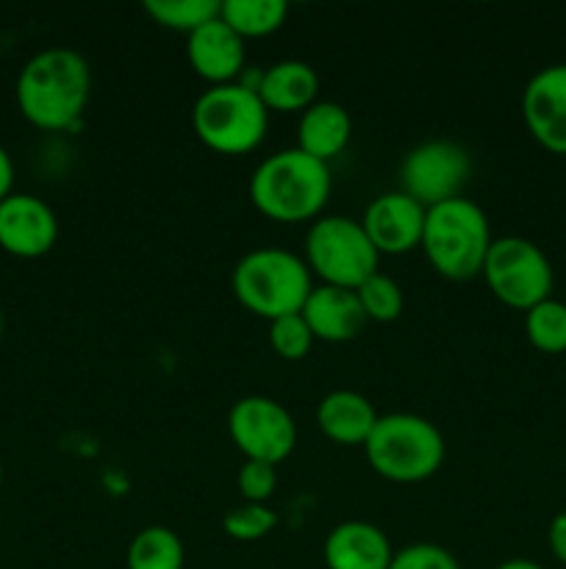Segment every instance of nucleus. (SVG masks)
<instances>
[{"instance_id":"obj_1","label":"nucleus","mask_w":566,"mask_h":569,"mask_svg":"<svg viewBox=\"0 0 566 569\" xmlns=\"http://www.w3.org/2000/svg\"><path fill=\"white\" fill-rule=\"evenodd\" d=\"M14 92L28 122L44 131H67L87 111L92 70L78 50L44 48L22 64Z\"/></svg>"},{"instance_id":"obj_2","label":"nucleus","mask_w":566,"mask_h":569,"mask_svg":"<svg viewBox=\"0 0 566 569\" xmlns=\"http://www.w3.org/2000/svg\"><path fill=\"white\" fill-rule=\"evenodd\" d=\"M247 192L255 209L270 220H314L331 198V170L300 148L277 150L255 164Z\"/></svg>"},{"instance_id":"obj_3","label":"nucleus","mask_w":566,"mask_h":569,"mask_svg":"<svg viewBox=\"0 0 566 569\" xmlns=\"http://www.w3.org/2000/svg\"><path fill=\"white\" fill-rule=\"evenodd\" d=\"M492 242L488 217L475 200L461 194L427 209L422 250L438 276L449 281H469L481 276Z\"/></svg>"},{"instance_id":"obj_4","label":"nucleus","mask_w":566,"mask_h":569,"mask_svg":"<svg viewBox=\"0 0 566 569\" xmlns=\"http://www.w3.org/2000/svg\"><path fill=\"white\" fill-rule=\"evenodd\" d=\"M231 289L239 303L264 320L300 315L309 300L311 270L305 259L283 248L247 250L231 272Z\"/></svg>"},{"instance_id":"obj_5","label":"nucleus","mask_w":566,"mask_h":569,"mask_svg":"<svg viewBox=\"0 0 566 569\" xmlns=\"http://www.w3.org/2000/svg\"><path fill=\"white\" fill-rule=\"evenodd\" d=\"M442 431L427 417L411 411L377 417L370 439L364 442L366 461L377 476L397 483L425 481L444 465Z\"/></svg>"},{"instance_id":"obj_6","label":"nucleus","mask_w":566,"mask_h":569,"mask_svg":"<svg viewBox=\"0 0 566 569\" xmlns=\"http://www.w3.org/2000/svg\"><path fill=\"white\" fill-rule=\"evenodd\" d=\"M192 126L200 142L216 153H250L264 139L270 109L247 83H216L194 100Z\"/></svg>"},{"instance_id":"obj_7","label":"nucleus","mask_w":566,"mask_h":569,"mask_svg":"<svg viewBox=\"0 0 566 569\" xmlns=\"http://www.w3.org/2000/svg\"><path fill=\"white\" fill-rule=\"evenodd\" d=\"M377 259L381 253L370 242L361 220L353 217H316L305 233V264L331 287L358 289L377 272Z\"/></svg>"},{"instance_id":"obj_8","label":"nucleus","mask_w":566,"mask_h":569,"mask_svg":"<svg viewBox=\"0 0 566 569\" xmlns=\"http://www.w3.org/2000/svg\"><path fill=\"white\" fill-rule=\"evenodd\" d=\"M483 278L499 303L527 311L553 298L555 272L547 253L525 237H499L488 248Z\"/></svg>"},{"instance_id":"obj_9","label":"nucleus","mask_w":566,"mask_h":569,"mask_svg":"<svg viewBox=\"0 0 566 569\" xmlns=\"http://www.w3.org/2000/svg\"><path fill=\"white\" fill-rule=\"evenodd\" d=\"M228 433L247 461L281 465L297 445V422L283 403L266 395L239 398L228 411Z\"/></svg>"},{"instance_id":"obj_10","label":"nucleus","mask_w":566,"mask_h":569,"mask_svg":"<svg viewBox=\"0 0 566 569\" xmlns=\"http://www.w3.org/2000/svg\"><path fill=\"white\" fill-rule=\"evenodd\" d=\"M469 172V153L449 139H427V142L416 144L400 167L403 192L425 209L461 198V189H464Z\"/></svg>"},{"instance_id":"obj_11","label":"nucleus","mask_w":566,"mask_h":569,"mask_svg":"<svg viewBox=\"0 0 566 569\" xmlns=\"http://www.w3.org/2000/svg\"><path fill=\"white\" fill-rule=\"evenodd\" d=\"M522 117L544 150L566 156V64H547L533 72L522 92Z\"/></svg>"},{"instance_id":"obj_12","label":"nucleus","mask_w":566,"mask_h":569,"mask_svg":"<svg viewBox=\"0 0 566 569\" xmlns=\"http://www.w3.org/2000/svg\"><path fill=\"white\" fill-rule=\"evenodd\" d=\"M59 239V220L48 200L11 192L0 200V248L22 259L44 256Z\"/></svg>"},{"instance_id":"obj_13","label":"nucleus","mask_w":566,"mask_h":569,"mask_svg":"<svg viewBox=\"0 0 566 569\" xmlns=\"http://www.w3.org/2000/svg\"><path fill=\"white\" fill-rule=\"evenodd\" d=\"M427 209L416 203L403 189L383 192L364 209L361 226L366 237L375 244L377 253H408L416 244H422Z\"/></svg>"},{"instance_id":"obj_14","label":"nucleus","mask_w":566,"mask_h":569,"mask_svg":"<svg viewBox=\"0 0 566 569\" xmlns=\"http://www.w3.org/2000/svg\"><path fill=\"white\" fill-rule=\"evenodd\" d=\"M186 56L200 78L216 83H233L244 70V39L220 14L186 37Z\"/></svg>"},{"instance_id":"obj_15","label":"nucleus","mask_w":566,"mask_h":569,"mask_svg":"<svg viewBox=\"0 0 566 569\" xmlns=\"http://www.w3.org/2000/svg\"><path fill=\"white\" fill-rule=\"evenodd\" d=\"M327 569H388L394 559L392 542L366 520L338 522L322 545Z\"/></svg>"},{"instance_id":"obj_16","label":"nucleus","mask_w":566,"mask_h":569,"mask_svg":"<svg viewBox=\"0 0 566 569\" xmlns=\"http://www.w3.org/2000/svg\"><path fill=\"white\" fill-rule=\"evenodd\" d=\"M300 315L309 322L314 339H322V342H350L358 337L366 322L355 289L331 287V283L311 289Z\"/></svg>"},{"instance_id":"obj_17","label":"nucleus","mask_w":566,"mask_h":569,"mask_svg":"<svg viewBox=\"0 0 566 569\" xmlns=\"http://www.w3.org/2000/svg\"><path fill=\"white\" fill-rule=\"evenodd\" d=\"M253 89L270 111H305L316 103L320 76L309 61L283 59L259 72Z\"/></svg>"},{"instance_id":"obj_18","label":"nucleus","mask_w":566,"mask_h":569,"mask_svg":"<svg viewBox=\"0 0 566 569\" xmlns=\"http://www.w3.org/2000/svg\"><path fill=\"white\" fill-rule=\"evenodd\" d=\"M377 411L370 398L353 389H333L316 406V426L331 442L336 445H361L370 439L377 422Z\"/></svg>"},{"instance_id":"obj_19","label":"nucleus","mask_w":566,"mask_h":569,"mask_svg":"<svg viewBox=\"0 0 566 569\" xmlns=\"http://www.w3.org/2000/svg\"><path fill=\"white\" fill-rule=\"evenodd\" d=\"M353 133L350 111L336 100H316L300 114L297 148L320 161H331L342 153Z\"/></svg>"},{"instance_id":"obj_20","label":"nucleus","mask_w":566,"mask_h":569,"mask_svg":"<svg viewBox=\"0 0 566 569\" xmlns=\"http://www.w3.org/2000/svg\"><path fill=\"white\" fill-rule=\"evenodd\" d=\"M186 550L181 537L166 526H148L133 533L125 553L128 569H183Z\"/></svg>"},{"instance_id":"obj_21","label":"nucleus","mask_w":566,"mask_h":569,"mask_svg":"<svg viewBox=\"0 0 566 569\" xmlns=\"http://www.w3.org/2000/svg\"><path fill=\"white\" fill-rule=\"evenodd\" d=\"M289 6L283 0H222L220 17L242 39L266 37L286 22Z\"/></svg>"},{"instance_id":"obj_22","label":"nucleus","mask_w":566,"mask_h":569,"mask_svg":"<svg viewBox=\"0 0 566 569\" xmlns=\"http://www.w3.org/2000/svg\"><path fill=\"white\" fill-rule=\"evenodd\" d=\"M527 342L549 356L566 353V303L547 298L525 311Z\"/></svg>"},{"instance_id":"obj_23","label":"nucleus","mask_w":566,"mask_h":569,"mask_svg":"<svg viewBox=\"0 0 566 569\" xmlns=\"http://www.w3.org/2000/svg\"><path fill=\"white\" fill-rule=\"evenodd\" d=\"M144 11L161 28L189 33L220 14V0H144Z\"/></svg>"},{"instance_id":"obj_24","label":"nucleus","mask_w":566,"mask_h":569,"mask_svg":"<svg viewBox=\"0 0 566 569\" xmlns=\"http://www.w3.org/2000/svg\"><path fill=\"white\" fill-rule=\"evenodd\" d=\"M358 303L364 309L366 320H375V322H392L403 315V289L394 278H388L386 272L377 270L375 276L366 278L358 289Z\"/></svg>"},{"instance_id":"obj_25","label":"nucleus","mask_w":566,"mask_h":569,"mask_svg":"<svg viewBox=\"0 0 566 569\" xmlns=\"http://www.w3.org/2000/svg\"><path fill=\"white\" fill-rule=\"evenodd\" d=\"M277 526V515L266 503H239L225 511L222 517V528L236 542H255L272 533Z\"/></svg>"},{"instance_id":"obj_26","label":"nucleus","mask_w":566,"mask_h":569,"mask_svg":"<svg viewBox=\"0 0 566 569\" xmlns=\"http://www.w3.org/2000/svg\"><path fill=\"white\" fill-rule=\"evenodd\" d=\"M314 333H311L309 322L303 320V315H289L277 317L270 322V345L281 359L286 361H300L311 353L314 348Z\"/></svg>"},{"instance_id":"obj_27","label":"nucleus","mask_w":566,"mask_h":569,"mask_svg":"<svg viewBox=\"0 0 566 569\" xmlns=\"http://www.w3.org/2000/svg\"><path fill=\"white\" fill-rule=\"evenodd\" d=\"M388 569H461L458 559L436 542H414L394 550Z\"/></svg>"},{"instance_id":"obj_28","label":"nucleus","mask_w":566,"mask_h":569,"mask_svg":"<svg viewBox=\"0 0 566 569\" xmlns=\"http://www.w3.org/2000/svg\"><path fill=\"white\" fill-rule=\"evenodd\" d=\"M236 487L242 492L244 503H266L275 495L277 487V467L266 461H247L239 467Z\"/></svg>"},{"instance_id":"obj_29","label":"nucleus","mask_w":566,"mask_h":569,"mask_svg":"<svg viewBox=\"0 0 566 569\" xmlns=\"http://www.w3.org/2000/svg\"><path fill=\"white\" fill-rule=\"evenodd\" d=\"M547 545H549V553L555 556V561L566 567V511H558V515L549 520Z\"/></svg>"},{"instance_id":"obj_30","label":"nucleus","mask_w":566,"mask_h":569,"mask_svg":"<svg viewBox=\"0 0 566 569\" xmlns=\"http://www.w3.org/2000/svg\"><path fill=\"white\" fill-rule=\"evenodd\" d=\"M11 187H14V161H11L9 150L0 144V200L11 194Z\"/></svg>"},{"instance_id":"obj_31","label":"nucleus","mask_w":566,"mask_h":569,"mask_svg":"<svg viewBox=\"0 0 566 569\" xmlns=\"http://www.w3.org/2000/svg\"><path fill=\"white\" fill-rule=\"evenodd\" d=\"M494 569H544V567L536 565V561H530V559H508Z\"/></svg>"},{"instance_id":"obj_32","label":"nucleus","mask_w":566,"mask_h":569,"mask_svg":"<svg viewBox=\"0 0 566 569\" xmlns=\"http://www.w3.org/2000/svg\"><path fill=\"white\" fill-rule=\"evenodd\" d=\"M0 337H3V311H0Z\"/></svg>"},{"instance_id":"obj_33","label":"nucleus","mask_w":566,"mask_h":569,"mask_svg":"<svg viewBox=\"0 0 566 569\" xmlns=\"http://www.w3.org/2000/svg\"><path fill=\"white\" fill-rule=\"evenodd\" d=\"M0 481H3V465H0Z\"/></svg>"}]
</instances>
